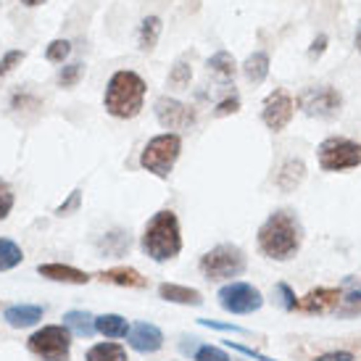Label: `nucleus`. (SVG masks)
Listing matches in <instances>:
<instances>
[{
	"instance_id": "nucleus-36",
	"label": "nucleus",
	"mask_w": 361,
	"mask_h": 361,
	"mask_svg": "<svg viewBox=\"0 0 361 361\" xmlns=\"http://www.w3.org/2000/svg\"><path fill=\"white\" fill-rule=\"evenodd\" d=\"M224 343H227V345H230L232 351L243 353V356H248V359H253V361H277V359H271V356H267V353L253 351L251 345H243V343H235V341H224Z\"/></svg>"
},
{
	"instance_id": "nucleus-19",
	"label": "nucleus",
	"mask_w": 361,
	"mask_h": 361,
	"mask_svg": "<svg viewBox=\"0 0 361 361\" xmlns=\"http://www.w3.org/2000/svg\"><path fill=\"white\" fill-rule=\"evenodd\" d=\"M303 180H306V164L301 159H288L274 174V185L282 192H293L295 188H301Z\"/></svg>"
},
{
	"instance_id": "nucleus-10",
	"label": "nucleus",
	"mask_w": 361,
	"mask_h": 361,
	"mask_svg": "<svg viewBox=\"0 0 361 361\" xmlns=\"http://www.w3.org/2000/svg\"><path fill=\"white\" fill-rule=\"evenodd\" d=\"M153 114L164 130H192L195 127V109L188 106V103L177 101V98H169V95H161L159 101L153 103Z\"/></svg>"
},
{
	"instance_id": "nucleus-14",
	"label": "nucleus",
	"mask_w": 361,
	"mask_h": 361,
	"mask_svg": "<svg viewBox=\"0 0 361 361\" xmlns=\"http://www.w3.org/2000/svg\"><path fill=\"white\" fill-rule=\"evenodd\" d=\"M95 280L103 285H116V288H127V290H145L151 282L148 277H142L135 267H111V269H101L95 274Z\"/></svg>"
},
{
	"instance_id": "nucleus-24",
	"label": "nucleus",
	"mask_w": 361,
	"mask_h": 361,
	"mask_svg": "<svg viewBox=\"0 0 361 361\" xmlns=\"http://www.w3.org/2000/svg\"><path fill=\"white\" fill-rule=\"evenodd\" d=\"M85 361H130L127 356V348L119 345V343L114 341H106V343H95L87 348L85 353Z\"/></svg>"
},
{
	"instance_id": "nucleus-28",
	"label": "nucleus",
	"mask_w": 361,
	"mask_h": 361,
	"mask_svg": "<svg viewBox=\"0 0 361 361\" xmlns=\"http://www.w3.org/2000/svg\"><path fill=\"white\" fill-rule=\"evenodd\" d=\"M82 77H85V63H82V61H74V63H66V66L59 71L56 82H59V87H63V90H71V87L80 85Z\"/></svg>"
},
{
	"instance_id": "nucleus-41",
	"label": "nucleus",
	"mask_w": 361,
	"mask_h": 361,
	"mask_svg": "<svg viewBox=\"0 0 361 361\" xmlns=\"http://www.w3.org/2000/svg\"><path fill=\"white\" fill-rule=\"evenodd\" d=\"M353 45H356V51L361 53V21H359V27H356V37H353Z\"/></svg>"
},
{
	"instance_id": "nucleus-38",
	"label": "nucleus",
	"mask_w": 361,
	"mask_h": 361,
	"mask_svg": "<svg viewBox=\"0 0 361 361\" xmlns=\"http://www.w3.org/2000/svg\"><path fill=\"white\" fill-rule=\"evenodd\" d=\"M314 361H356L351 351H327V353H319Z\"/></svg>"
},
{
	"instance_id": "nucleus-9",
	"label": "nucleus",
	"mask_w": 361,
	"mask_h": 361,
	"mask_svg": "<svg viewBox=\"0 0 361 361\" xmlns=\"http://www.w3.org/2000/svg\"><path fill=\"white\" fill-rule=\"evenodd\" d=\"M216 298H219V306L227 314H238V317L253 314V311H259L264 306V295H261L259 288L240 280H232L224 288H219Z\"/></svg>"
},
{
	"instance_id": "nucleus-29",
	"label": "nucleus",
	"mask_w": 361,
	"mask_h": 361,
	"mask_svg": "<svg viewBox=\"0 0 361 361\" xmlns=\"http://www.w3.org/2000/svg\"><path fill=\"white\" fill-rule=\"evenodd\" d=\"M274 295H277V301L285 311H298V295L293 293V288L288 282H277L274 285Z\"/></svg>"
},
{
	"instance_id": "nucleus-30",
	"label": "nucleus",
	"mask_w": 361,
	"mask_h": 361,
	"mask_svg": "<svg viewBox=\"0 0 361 361\" xmlns=\"http://www.w3.org/2000/svg\"><path fill=\"white\" fill-rule=\"evenodd\" d=\"M238 111H240V95L232 90L227 98H221V101L214 106L211 114H214L216 119H221V116H230V114H238Z\"/></svg>"
},
{
	"instance_id": "nucleus-35",
	"label": "nucleus",
	"mask_w": 361,
	"mask_h": 361,
	"mask_svg": "<svg viewBox=\"0 0 361 361\" xmlns=\"http://www.w3.org/2000/svg\"><path fill=\"white\" fill-rule=\"evenodd\" d=\"M24 56H27L24 51H8V53H3V56H0V80H3L6 74H11V71L16 69L21 61H24Z\"/></svg>"
},
{
	"instance_id": "nucleus-25",
	"label": "nucleus",
	"mask_w": 361,
	"mask_h": 361,
	"mask_svg": "<svg viewBox=\"0 0 361 361\" xmlns=\"http://www.w3.org/2000/svg\"><path fill=\"white\" fill-rule=\"evenodd\" d=\"M161 30H164V24H161L159 16H145L140 24V32H137V48L142 53H151L159 45Z\"/></svg>"
},
{
	"instance_id": "nucleus-26",
	"label": "nucleus",
	"mask_w": 361,
	"mask_h": 361,
	"mask_svg": "<svg viewBox=\"0 0 361 361\" xmlns=\"http://www.w3.org/2000/svg\"><path fill=\"white\" fill-rule=\"evenodd\" d=\"M190 80H192L190 59H188V56H182V59L171 66L169 77H166V85H169L171 90H188V87H190Z\"/></svg>"
},
{
	"instance_id": "nucleus-31",
	"label": "nucleus",
	"mask_w": 361,
	"mask_h": 361,
	"mask_svg": "<svg viewBox=\"0 0 361 361\" xmlns=\"http://www.w3.org/2000/svg\"><path fill=\"white\" fill-rule=\"evenodd\" d=\"M71 53V42L69 40H53L48 48H45V59L51 61V63H63V61L69 59Z\"/></svg>"
},
{
	"instance_id": "nucleus-23",
	"label": "nucleus",
	"mask_w": 361,
	"mask_h": 361,
	"mask_svg": "<svg viewBox=\"0 0 361 361\" xmlns=\"http://www.w3.org/2000/svg\"><path fill=\"white\" fill-rule=\"evenodd\" d=\"M243 74H245V80L251 82V85H261V82L269 77V53L264 51L251 53L245 59V63H243Z\"/></svg>"
},
{
	"instance_id": "nucleus-5",
	"label": "nucleus",
	"mask_w": 361,
	"mask_h": 361,
	"mask_svg": "<svg viewBox=\"0 0 361 361\" xmlns=\"http://www.w3.org/2000/svg\"><path fill=\"white\" fill-rule=\"evenodd\" d=\"M182 153V137L177 132H164L145 142L140 153V166L145 171L156 174L159 180H169L174 164Z\"/></svg>"
},
{
	"instance_id": "nucleus-32",
	"label": "nucleus",
	"mask_w": 361,
	"mask_h": 361,
	"mask_svg": "<svg viewBox=\"0 0 361 361\" xmlns=\"http://www.w3.org/2000/svg\"><path fill=\"white\" fill-rule=\"evenodd\" d=\"M192 361H232L230 353L219 348V345H201L198 351L192 353Z\"/></svg>"
},
{
	"instance_id": "nucleus-40",
	"label": "nucleus",
	"mask_w": 361,
	"mask_h": 361,
	"mask_svg": "<svg viewBox=\"0 0 361 361\" xmlns=\"http://www.w3.org/2000/svg\"><path fill=\"white\" fill-rule=\"evenodd\" d=\"M42 3H45V0H21V6H27V8H37Z\"/></svg>"
},
{
	"instance_id": "nucleus-15",
	"label": "nucleus",
	"mask_w": 361,
	"mask_h": 361,
	"mask_svg": "<svg viewBox=\"0 0 361 361\" xmlns=\"http://www.w3.org/2000/svg\"><path fill=\"white\" fill-rule=\"evenodd\" d=\"M37 274L51 282H63V285H87L92 280L87 271L77 269L71 264H61V261H51V264H40Z\"/></svg>"
},
{
	"instance_id": "nucleus-18",
	"label": "nucleus",
	"mask_w": 361,
	"mask_h": 361,
	"mask_svg": "<svg viewBox=\"0 0 361 361\" xmlns=\"http://www.w3.org/2000/svg\"><path fill=\"white\" fill-rule=\"evenodd\" d=\"M95 248H98V253L106 256V259H121V256H127L132 248L130 232H124V230L103 232L101 238L95 240Z\"/></svg>"
},
{
	"instance_id": "nucleus-7",
	"label": "nucleus",
	"mask_w": 361,
	"mask_h": 361,
	"mask_svg": "<svg viewBox=\"0 0 361 361\" xmlns=\"http://www.w3.org/2000/svg\"><path fill=\"white\" fill-rule=\"evenodd\" d=\"M322 171H348L361 166V145L351 137H327L317 148Z\"/></svg>"
},
{
	"instance_id": "nucleus-34",
	"label": "nucleus",
	"mask_w": 361,
	"mask_h": 361,
	"mask_svg": "<svg viewBox=\"0 0 361 361\" xmlns=\"http://www.w3.org/2000/svg\"><path fill=\"white\" fill-rule=\"evenodd\" d=\"M13 203H16L13 188H11V185L6 180H0V221L8 219V214L13 211Z\"/></svg>"
},
{
	"instance_id": "nucleus-13",
	"label": "nucleus",
	"mask_w": 361,
	"mask_h": 361,
	"mask_svg": "<svg viewBox=\"0 0 361 361\" xmlns=\"http://www.w3.org/2000/svg\"><path fill=\"white\" fill-rule=\"evenodd\" d=\"M341 298V288H314L303 298H298V311L301 314H330V311H338Z\"/></svg>"
},
{
	"instance_id": "nucleus-33",
	"label": "nucleus",
	"mask_w": 361,
	"mask_h": 361,
	"mask_svg": "<svg viewBox=\"0 0 361 361\" xmlns=\"http://www.w3.org/2000/svg\"><path fill=\"white\" fill-rule=\"evenodd\" d=\"M80 209H82V190L74 188V190L69 192V198L56 206V216H71V214H77Z\"/></svg>"
},
{
	"instance_id": "nucleus-37",
	"label": "nucleus",
	"mask_w": 361,
	"mask_h": 361,
	"mask_svg": "<svg viewBox=\"0 0 361 361\" xmlns=\"http://www.w3.org/2000/svg\"><path fill=\"white\" fill-rule=\"evenodd\" d=\"M201 327H211V330H221V332H238V335H251L245 327H238V324H230V322H214V319H198Z\"/></svg>"
},
{
	"instance_id": "nucleus-16",
	"label": "nucleus",
	"mask_w": 361,
	"mask_h": 361,
	"mask_svg": "<svg viewBox=\"0 0 361 361\" xmlns=\"http://www.w3.org/2000/svg\"><path fill=\"white\" fill-rule=\"evenodd\" d=\"M42 317H45V306H37V303H13V306L3 309V319L8 322L13 330L35 327Z\"/></svg>"
},
{
	"instance_id": "nucleus-4",
	"label": "nucleus",
	"mask_w": 361,
	"mask_h": 361,
	"mask_svg": "<svg viewBox=\"0 0 361 361\" xmlns=\"http://www.w3.org/2000/svg\"><path fill=\"white\" fill-rule=\"evenodd\" d=\"M248 267L245 251L240 245L232 243H219L211 251H206L198 261V269L209 282H232L235 277H240Z\"/></svg>"
},
{
	"instance_id": "nucleus-21",
	"label": "nucleus",
	"mask_w": 361,
	"mask_h": 361,
	"mask_svg": "<svg viewBox=\"0 0 361 361\" xmlns=\"http://www.w3.org/2000/svg\"><path fill=\"white\" fill-rule=\"evenodd\" d=\"M95 332L109 341H119V338H127L130 322L121 314H101V317H95Z\"/></svg>"
},
{
	"instance_id": "nucleus-1",
	"label": "nucleus",
	"mask_w": 361,
	"mask_h": 361,
	"mask_svg": "<svg viewBox=\"0 0 361 361\" xmlns=\"http://www.w3.org/2000/svg\"><path fill=\"white\" fill-rule=\"evenodd\" d=\"M261 256L271 261H293L303 245V224L290 209L271 211L256 235Z\"/></svg>"
},
{
	"instance_id": "nucleus-17",
	"label": "nucleus",
	"mask_w": 361,
	"mask_h": 361,
	"mask_svg": "<svg viewBox=\"0 0 361 361\" xmlns=\"http://www.w3.org/2000/svg\"><path fill=\"white\" fill-rule=\"evenodd\" d=\"M159 298L166 303H177V306H203V293L188 285H177V282H161Z\"/></svg>"
},
{
	"instance_id": "nucleus-22",
	"label": "nucleus",
	"mask_w": 361,
	"mask_h": 361,
	"mask_svg": "<svg viewBox=\"0 0 361 361\" xmlns=\"http://www.w3.org/2000/svg\"><path fill=\"white\" fill-rule=\"evenodd\" d=\"M206 66H209V71L221 82V85H230V82L235 80V74H238V61H235V56L227 51L214 53Z\"/></svg>"
},
{
	"instance_id": "nucleus-2",
	"label": "nucleus",
	"mask_w": 361,
	"mask_h": 361,
	"mask_svg": "<svg viewBox=\"0 0 361 361\" xmlns=\"http://www.w3.org/2000/svg\"><path fill=\"white\" fill-rule=\"evenodd\" d=\"M140 248L156 264L174 261L182 253V227L171 209H161L153 214L140 238Z\"/></svg>"
},
{
	"instance_id": "nucleus-6",
	"label": "nucleus",
	"mask_w": 361,
	"mask_h": 361,
	"mask_svg": "<svg viewBox=\"0 0 361 361\" xmlns=\"http://www.w3.org/2000/svg\"><path fill=\"white\" fill-rule=\"evenodd\" d=\"M27 351L40 361H69L71 359V332L63 324H42L27 341Z\"/></svg>"
},
{
	"instance_id": "nucleus-3",
	"label": "nucleus",
	"mask_w": 361,
	"mask_h": 361,
	"mask_svg": "<svg viewBox=\"0 0 361 361\" xmlns=\"http://www.w3.org/2000/svg\"><path fill=\"white\" fill-rule=\"evenodd\" d=\"M145 92H148V85L137 71H114L106 85L103 109L114 119H135L145 106Z\"/></svg>"
},
{
	"instance_id": "nucleus-20",
	"label": "nucleus",
	"mask_w": 361,
	"mask_h": 361,
	"mask_svg": "<svg viewBox=\"0 0 361 361\" xmlns=\"http://www.w3.org/2000/svg\"><path fill=\"white\" fill-rule=\"evenodd\" d=\"M71 335L77 338H92L95 335V317L90 311H82V309H71L63 314V322H61Z\"/></svg>"
},
{
	"instance_id": "nucleus-27",
	"label": "nucleus",
	"mask_w": 361,
	"mask_h": 361,
	"mask_svg": "<svg viewBox=\"0 0 361 361\" xmlns=\"http://www.w3.org/2000/svg\"><path fill=\"white\" fill-rule=\"evenodd\" d=\"M24 261V251L19 243H13L11 238H0V271L16 269Z\"/></svg>"
},
{
	"instance_id": "nucleus-8",
	"label": "nucleus",
	"mask_w": 361,
	"mask_h": 361,
	"mask_svg": "<svg viewBox=\"0 0 361 361\" xmlns=\"http://www.w3.org/2000/svg\"><path fill=\"white\" fill-rule=\"evenodd\" d=\"M298 109L311 119H335L343 109V95L330 85H311L298 95Z\"/></svg>"
},
{
	"instance_id": "nucleus-11",
	"label": "nucleus",
	"mask_w": 361,
	"mask_h": 361,
	"mask_svg": "<svg viewBox=\"0 0 361 361\" xmlns=\"http://www.w3.org/2000/svg\"><path fill=\"white\" fill-rule=\"evenodd\" d=\"M293 114H295V101L290 98L288 90H274L269 92L264 103H261V121L269 127L271 132H282L290 124Z\"/></svg>"
},
{
	"instance_id": "nucleus-12",
	"label": "nucleus",
	"mask_w": 361,
	"mask_h": 361,
	"mask_svg": "<svg viewBox=\"0 0 361 361\" xmlns=\"http://www.w3.org/2000/svg\"><path fill=\"white\" fill-rule=\"evenodd\" d=\"M164 332H161L159 324L153 322H137V324H130V332H127V343H130L132 351L137 353H156L164 348Z\"/></svg>"
},
{
	"instance_id": "nucleus-39",
	"label": "nucleus",
	"mask_w": 361,
	"mask_h": 361,
	"mask_svg": "<svg viewBox=\"0 0 361 361\" xmlns=\"http://www.w3.org/2000/svg\"><path fill=\"white\" fill-rule=\"evenodd\" d=\"M324 48H327V35H319L317 40L311 42V48H309V59H319L322 53H324Z\"/></svg>"
}]
</instances>
